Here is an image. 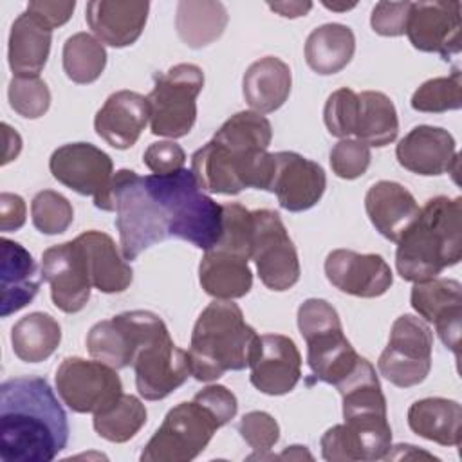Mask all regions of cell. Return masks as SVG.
I'll return each instance as SVG.
<instances>
[{
	"label": "cell",
	"instance_id": "1",
	"mask_svg": "<svg viewBox=\"0 0 462 462\" xmlns=\"http://www.w3.org/2000/svg\"><path fill=\"white\" fill-rule=\"evenodd\" d=\"M269 119L254 110L231 116L191 157V173L204 191L236 195L244 188L265 189L273 173Z\"/></svg>",
	"mask_w": 462,
	"mask_h": 462
},
{
	"label": "cell",
	"instance_id": "2",
	"mask_svg": "<svg viewBox=\"0 0 462 462\" xmlns=\"http://www.w3.org/2000/svg\"><path fill=\"white\" fill-rule=\"evenodd\" d=\"M69 442L67 413L42 377H14L0 386V458L51 462Z\"/></svg>",
	"mask_w": 462,
	"mask_h": 462
},
{
	"label": "cell",
	"instance_id": "3",
	"mask_svg": "<svg viewBox=\"0 0 462 462\" xmlns=\"http://www.w3.org/2000/svg\"><path fill=\"white\" fill-rule=\"evenodd\" d=\"M462 258V199H430L397 242L395 267L406 282L437 278Z\"/></svg>",
	"mask_w": 462,
	"mask_h": 462
},
{
	"label": "cell",
	"instance_id": "4",
	"mask_svg": "<svg viewBox=\"0 0 462 462\" xmlns=\"http://www.w3.org/2000/svg\"><path fill=\"white\" fill-rule=\"evenodd\" d=\"M256 330L245 323L233 300L211 301L197 318L189 343V370L197 381L209 383L227 370L249 366Z\"/></svg>",
	"mask_w": 462,
	"mask_h": 462
},
{
	"label": "cell",
	"instance_id": "5",
	"mask_svg": "<svg viewBox=\"0 0 462 462\" xmlns=\"http://www.w3.org/2000/svg\"><path fill=\"white\" fill-rule=\"evenodd\" d=\"M148 189L161 202L170 236L199 249H211L222 233V206L204 193L191 170L144 177Z\"/></svg>",
	"mask_w": 462,
	"mask_h": 462
},
{
	"label": "cell",
	"instance_id": "6",
	"mask_svg": "<svg viewBox=\"0 0 462 462\" xmlns=\"http://www.w3.org/2000/svg\"><path fill=\"white\" fill-rule=\"evenodd\" d=\"M343 399V419L363 460L384 458L392 448L386 399L375 368L359 357L356 368L336 384Z\"/></svg>",
	"mask_w": 462,
	"mask_h": 462
},
{
	"label": "cell",
	"instance_id": "7",
	"mask_svg": "<svg viewBox=\"0 0 462 462\" xmlns=\"http://www.w3.org/2000/svg\"><path fill=\"white\" fill-rule=\"evenodd\" d=\"M139 343L134 356L135 386L146 401H161L191 375L189 356L179 348L164 321L150 310H134Z\"/></svg>",
	"mask_w": 462,
	"mask_h": 462
},
{
	"label": "cell",
	"instance_id": "8",
	"mask_svg": "<svg viewBox=\"0 0 462 462\" xmlns=\"http://www.w3.org/2000/svg\"><path fill=\"white\" fill-rule=\"evenodd\" d=\"M110 197L125 260L132 262L144 249L170 238L164 209L148 189L144 177L126 168L116 171Z\"/></svg>",
	"mask_w": 462,
	"mask_h": 462
},
{
	"label": "cell",
	"instance_id": "9",
	"mask_svg": "<svg viewBox=\"0 0 462 462\" xmlns=\"http://www.w3.org/2000/svg\"><path fill=\"white\" fill-rule=\"evenodd\" d=\"M298 328L307 343V363L318 381L337 384L359 357L343 334L337 310L321 298H309L298 309Z\"/></svg>",
	"mask_w": 462,
	"mask_h": 462
},
{
	"label": "cell",
	"instance_id": "10",
	"mask_svg": "<svg viewBox=\"0 0 462 462\" xmlns=\"http://www.w3.org/2000/svg\"><path fill=\"white\" fill-rule=\"evenodd\" d=\"M204 87L199 65L179 63L153 76V88L146 96L150 106V130L170 139L184 137L197 119V96Z\"/></svg>",
	"mask_w": 462,
	"mask_h": 462
},
{
	"label": "cell",
	"instance_id": "11",
	"mask_svg": "<svg viewBox=\"0 0 462 462\" xmlns=\"http://www.w3.org/2000/svg\"><path fill=\"white\" fill-rule=\"evenodd\" d=\"M224 424L200 401L173 406L141 453L143 462H189Z\"/></svg>",
	"mask_w": 462,
	"mask_h": 462
},
{
	"label": "cell",
	"instance_id": "12",
	"mask_svg": "<svg viewBox=\"0 0 462 462\" xmlns=\"http://www.w3.org/2000/svg\"><path fill=\"white\" fill-rule=\"evenodd\" d=\"M433 332L413 314L399 316L390 330L386 348L377 359L379 374L399 388L422 383L431 370Z\"/></svg>",
	"mask_w": 462,
	"mask_h": 462
},
{
	"label": "cell",
	"instance_id": "13",
	"mask_svg": "<svg viewBox=\"0 0 462 462\" xmlns=\"http://www.w3.org/2000/svg\"><path fill=\"white\" fill-rule=\"evenodd\" d=\"M52 177L79 195L94 199V206L103 211L112 208L114 164L108 153L90 143H69L56 148L49 159Z\"/></svg>",
	"mask_w": 462,
	"mask_h": 462
},
{
	"label": "cell",
	"instance_id": "14",
	"mask_svg": "<svg viewBox=\"0 0 462 462\" xmlns=\"http://www.w3.org/2000/svg\"><path fill=\"white\" fill-rule=\"evenodd\" d=\"M253 220L251 258L262 283L278 292L291 289L300 280V260L278 211L256 209Z\"/></svg>",
	"mask_w": 462,
	"mask_h": 462
},
{
	"label": "cell",
	"instance_id": "15",
	"mask_svg": "<svg viewBox=\"0 0 462 462\" xmlns=\"http://www.w3.org/2000/svg\"><path fill=\"white\" fill-rule=\"evenodd\" d=\"M56 390L72 411L96 413L123 393V384L117 370L103 361L65 357L56 370Z\"/></svg>",
	"mask_w": 462,
	"mask_h": 462
},
{
	"label": "cell",
	"instance_id": "16",
	"mask_svg": "<svg viewBox=\"0 0 462 462\" xmlns=\"http://www.w3.org/2000/svg\"><path fill=\"white\" fill-rule=\"evenodd\" d=\"M462 4L457 0L411 2L406 36L422 52H437L449 60L462 49Z\"/></svg>",
	"mask_w": 462,
	"mask_h": 462
},
{
	"label": "cell",
	"instance_id": "17",
	"mask_svg": "<svg viewBox=\"0 0 462 462\" xmlns=\"http://www.w3.org/2000/svg\"><path fill=\"white\" fill-rule=\"evenodd\" d=\"M42 280L49 283L52 303L60 310L74 314L87 305L92 282L76 238L43 251Z\"/></svg>",
	"mask_w": 462,
	"mask_h": 462
},
{
	"label": "cell",
	"instance_id": "18",
	"mask_svg": "<svg viewBox=\"0 0 462 462\" xmlns=\"http://www.w3.org/2000/svg\"><path fill=\"white\" fill-rule=\"evenodd\" d=\"M325 188L327 175L318 162L296 152L273 153V173L267 191L276 195L283 209L292 213L310 209L319 202Z\"/></svg>",
	"mask_w": 462,
	"mask_h": 462
},
{
	"label": "cell",
	"instance_id": "19",
	"mask_svg": "<svg viewBox=\"0 0 462 462\" xmlns=\"http://www.w3.org/2000/svg\"><path fill=\"white\" fill-rule=\"evenodd\" d=\"M251 384L267 395H283L294 390L301 377V354L296 343L283 334L258 336L251 357Z\"/></svg>",
	"mask_w": 462,
	"mask_h": 462
},
{
	"label": "cell",
	"instance_id": "20",
	"mask_svg": "<svg viewBox=\"0 0 462 462\" xmlns=\"http://www.w3.org/2000/svg\"><path fill=\"white\" fill-rule=\"evenodd\" d=\"M411 307L419 316L435 325L440 341L455 357L460 356V319H462V285L451 278H431L413 285L410 294Z\"/></svg>",
	"mask_w": 462,
	"mask_h": 462
},
{
	"label": "cell",
	"instance_id": "21",
	"mask_svg": "<svg viewBox=\"0 0 462 462\" xmlns=\"http://www.w3.org/2000/svg\"><path fill=\"white\" fill-rule=\"evenodd\" d=\"M327 280L341 292L357 298L383 296L393 283L390 265L381 254L334 249L325 260Z\"/></svg>",
	"mask_w": 462,
	"mask_h": 462
},
{
	"label": "cell",
	"instance_id": "22",
	"mask_svg": "<svg viewBox=\"0 0 462 462\" xmlns=\"http://www.w3.org/2000/svg\"><path fill=\"white\" fill-rule=\"evenodd\" d=\"M395 155L404 170L424 177L455 171L458 164L453 135L444 128L430 125L411 128L399 141Z\"/></svg>",
	"mask_w": 462,
	"mask_h": 462
},
{
	"label": "cell",
	"instance_id": "23",
	"mask_svg": "<svg viewBox=\"0 0 462 462\" xmlns=\"http://www.w3.org/2000/svg\"><path fill=\"white\" fill-rule=\"evenodd\" d=\"M150 121L148 99L134 90H117L106 97L94 117L96 134L112 148L134 146Z\"/></svg>",
	"mask_w": 462,
	"mask_h": 462
},
{
	"label": "cell",
	"instance_id": "24",
	"mask_svg": "<svg viewBox=\"0 0 462 462\" xmlns=\"http://www.w3.org/2000/svg\"><path fill=\"white\" fill-rule=\"evenodd\" d=\"M148 2L92 0L87 4L85 18L101 43L121 49L135 43L148 20Z\"/></svg>",
	"mask_w": 462,
	"mask_h": 462
},
{
	"label": "cell",
	"instance_id": "25",
	"mask_svg": "<svg viewBox=\"0 0 462 462\" xmlns=\"http://www.w3.org/2000/svg\"><path fill=\"white\" fill-rule=\"evenodd\" d=\"M365 209L372 226L390 242H399L420 213L415 197L393 180L372 184L365 195Z\"/></svg>",
	"mask_w": 462,
	"mask_h": 462
},
{
	"label": "cell",
	"instance_id": "26",
	"mask_svg": "<svg viewBox=\"0 0 462 462\" xmlns=\"http://www.w3.org/2000/svg\"><path fill=\"white\" fill-rule=\"evenodd\" d=\"M2 274H0V316L7 318L9 314L23 309L34 300L40 289L42 276L38 274L36 262L31 253L18 242L2 238Z\"/></svg>",
	"mask_w": 462,
	"mask_h": 462
},
{
	"label": "cell",
	"instance_id": "27",
	"mask_svg": "<svg viewBox=\"0 0 462 462\" xmlns=\"http://www.w3.org/2000/svg\"><path fill=\"white\" fill-rule=\"evenodd\" d=\"M90 274L92 287L105 294L123 292L134 280L132 267L106 233L90 229L76 236Z\"/></svg>",
	"mask_w": 462,
	"mask_h": 462
},
{
	"label": "cell",
	"instance_id": "28",
	"mask_svg": "<svg viewBox=\"0 0 462 462\" xmlns=\"http://www.w3.org/2000/svg\"><path fill=\"white\" fill-rule=\"evenodd\" d=\"M292 76L289 65L276 58L265 56L251 63L242 79L245 103L258 114L278 110L289 97Z\"/></svg>",
	"mask_w": 462,
	"mask_h": 462
},
{
	"label": "cell",
	"instance_id": "29",
	"mask_svg": "<svg viewBox=\"0 0 462 462\" xmlns=\"http://www.w3.org/2000/svg\"><path fill=\"white\" fill-rule=\"evenodd\" d=\"M199 280L202 289L215 300H236L253 287V273L247 258L211 247L199 263Z\"/></svg>",
	"mask_w": 462,
	"mask_h": 462
},
{
	"label": "cell",
	"instance_id": "30",
	"mask_svg": "<svg viewBox=\"0 0 462 462\" xmlns=\"http://www.w3.org/2000/svg\"><path fill=\"white\" fill-rule=\"evenodd\" d=\"M137 343L139 332L132 310L97 321L87 334L88 354L116 370L132 366Z\"/></svg>",
	"mask_w": 462,
	"mask_h": 462
},
{
	"label": "cell",
	"instance_id": "31",
	"mask_svg": "<svg viewBox=\"0 0 462 462\" xmlns=\"http://www.w3.org/2000/svg\"><path fill=\"white\" fill-rule=\"evenodd\" d=\"M52 31L23 11L11 25L7 60L14 76H38L51 52Z\"/></svg>",
	"mask_w": 462,
	"mask_h": 462
},
{
	"label": "cell",
	"instance_id": "32",
	"mask_svg": "<svg viewBox=\"0 0 462 462\" xmlns=\"http://www.w3.org/2000/svg\"><path fill=\"white\" fill-rule=\"evenodd\" d=\"M408 426L413 433L440 446H458L462 440V408L457 401L426 397L408 408Z\"/></svg>",
	"mask_w": 462,
	"mask_h": 462
},
{
	"label": "cell",
	"instance_id": "33",
	"mask_svg": "<svg viewBox=\"0 0 462 462\" xmlns=\"http://www.w3.org/2000/svg\"><path fill=\"white\" fill-rule=\"evenodd\" d=\"M356 51V36L343 23H325L316 27L305 42L307 65L321 74L330 76L343 70Z\"/></svg>",
	"mask_w": 462,
	"mask_h": 462
},
{
	"label": "cell",
	"instance_id": "34",
	"mask_svg": "<svg viewBox=\"0 0 462 462\" xmlns=\"http://www.w3.org/2000/svg\"><path fill=\"white\" fill-rule=\"evenodd\" d=\"M227 11L222 2L180 0L177 4L175 29L191 49H200L218 40L227 25Z\"/></svg>",
	"mask_w": 462,
	"mask_h": 462
},
{
	"label": "cell",
	"instance_id": "35",
	"mask_svg": "<svg viewBox=\"0 0 462 462\" xmlns=\"http://www.w3.org/2000/svg\"><path fill=\"white\" fill-rule=\"evenodd\" d=\"M61 341L60 323L47 312H31L20 318L11 330L13 352L23 363L49 359Z\"/></svg>",
	"mask_w": 462,
	"mask_h": 462
},
{
	"label": "cell",
	"instance_id": "36",
	"mask_svg": "<svg viewBox=\"0 0 462 462\" xmlns=\"http://www.w3.org/2000/svg\"><path fill=\"white\" fill-rule=\"evenodd\" d=\"M357 97L359 110L354 135L375 148L393 143L399 134V119L393 101L377 90H365L357 94Z\"/></svg>",
	"mask_w": 462,
	"mask_h": 462
},
{
	"label": "cell",
	"instance_id": "37",
	"mask_svg": "<svg viewBox=\"0 0 462 462\" xmlns=\"http://www.w3.org/2000/svg\"><path fill=\"white\" fill-rule=\"evenodd\" d=\"M92 424L101 439L121 444L146 424V408L135 395L121 393L112 404L94 413Z\"/></svg>",
	"mask_w": 462,
	"mask_h": 462
},
{
	"label": "cell",
	"instance_id": "38",
	"mask_svg": "<svg viewBox=\"0 0 462 462\" xmlns=\"http://www.w3.org/2000/svg\"><path fill=\"white\" fill-rule=\"evenodd\" d=\"M63 70L78 85L94 83L105 70V45L88 32H76L63 43Z\"/></svg>",
	"mask_w": 462,
	"mask_h": 462
},
{
	"label": "cell",
	"instance_id": "39",
	"mask_svg": "<svg viewBox=\"0 0 462 462\" xmlns=\"http://www.w3.org/2000/svg\"><path fill=\"white\" fill-rule=\"evenodd\" d=\"M411 108L417 112L440 114L458 110L462 105L460 70L455 69L448 78H431L424 81L411 96Z\"/></svg>",
	"mask_w": 462,
	"mask_h": 462
},
{
	"label": "cell",
	"instance_id": "40",
	"mask_svg": "<svg viewBox=\"0 0 462 462\" xmlns=\"http://www.w3.org/2000/svg\"><path fill=\"white\" fill-rule=\"evenodd\" d=\"M253 211L245 209L242 204L229 202L222 206V233L218 242L213 245L244 258H251L253 245Z\"/></svg>",
	"mask_w": 462,
	"mask_h": 462
},
{
	"label": "cell",
	"instance_id": "41",
	"mask_svg": "<svg viewBox=\"0 0 462 462\" xmlns=\"http://www.w3.org/2000/svg\"><path fill=\"white\" fill-rule=\"evenodd\" d=\"M31 218L43 235H61L74 220V209L67 197L54 189H43L31 202Z\"/></svg>",
	"mask_w": 462,
	"mask_h": 462
},
{
	"label": "cell",
	"instance_id": "42",
	"mask_svg": "<svg viewBox=\"0 0 462 462\" xmlns=\"http://www.w3.org/2000/svg\"><path fill=\"white\" fill-rule=\"evenodd\" d=\"M7 97L11 108L25 119H38L51 106V90L40 76H13Z\"/></svg>",
	"mask_w": 462,
	"mask_h": 462
},
{
	"label": "cell",
	"instance_id": "43",
	"mask_svg": "<svg viewBox=\"0 0 462 462\" xmlns=\"http://www.w3.org/2000/svg\"><path fill=\"white\" fill-rule=\"evenodd\" d=\"M359 97L352 88L334 90L323 108V121L334 137L348 139L356 134Z\"/></svg>",
	"mask_w": 462,
	"mask_h": 462
},
{
	"label": "cell",
	"instance_id": "44",
	"mask_svg": "<svg viewBox=\"0 0 462 462\" xmlns=\"http://www.w3.org/2000/svg\"><path fill=\"white\" fill-rule=\"evenodd\" d=\"M370 146L359 139H341L330 150V168L339 179H357L370 166Z\"/></svg>",
	"mask_w": 462,
	"mask_h": 462
},
{
	"label": "cell",
	"instance_id": "45",
	"mask_svg": "<svg viewBox=\"0 0 462 462\" xmlns=\"http://www.w3.org/2000/svg\"><path fill=\"white\" fill-rule=\"evenodd\" d=\"M238 433L254 451H269L280 439V426L267 411H249L240 419Z\"/></svg>",
	"mask_w": 462,
	"mask_h": 462
},
{
	"label": "cell",
	"instance_id": "46",
	"mask_svg": "<svg viewBox=\"0 0 462 462\" xmlns=\"http://www.w3.org/2000/svg\"><path fill=\"white\" fill-rule=\"evenodd\" d=\"M411 2H377L370 25L381 36H402L410 16Z\"/></svg>",
	"mask_w": 462,
	"mask_h": 462
},
{
	"label": "cell",
	"instance_id": "47",
	"mask_svg": "<svg viewBox=\"0 0 462 462\" xmlns=\"http://www.w3.org/2000/svg\"><path fill=\"white\" fill-rule=\"evenodd\" d=\"M390 453V451H388ZM321 455L330 462H354L363 460L359 448L350 435L348 428L343 424H336L328 428L321 437Z\"/></svg>",
	"mask_w": 462,
	"mask_h": 462
},
{
	"label": "cell",
	"instance_id": "48",
	"mask_svg": "<svg viewBox=\"0 0 462 462\" xmlns=\"http://www.w3.org/2000/svg\"><path fill=\"white\" fill-rule=\"evenodd\" d=\"M146 168L155 175H166L182 170L186 153L180 144L173 141H159L152 143L143 155Z\"/></svg>",
	"mask_w": 462,
	"mask_h": 462
},
{
	"label": "cell",
	"instance_id": "49",
	"mask_svg": "<svg viewBox=\"0 0 462 462\" xmlns=\"http://www.w3.org/2000/svg\"><path fill=\"white\" fill-rule=\"evenodd\" d=\"M193 399L206 404L224 426L236 415V410H238L235 393L222 384H209L200 392H197Z\"/></svg>",
	"mask_w": 462,
	"mask_h": 462
},
{
	"label": "cell",
	"instance_id": "50",
	"mask_svg": "<svg viewBox=\"0 0 462 462\" xmlns=\"http://www.w3.org/2000/svg\"><path fill=\"white\" fill-rule=\"evenodd\" d=\"M76 7V2H47V0H34L27 4V13L34 16L40 23L47 29H56L69 22Z\"/></svg>",
	"mask_w": 462,
	"mask_h": 462
},
{
	"label": "cell",
	"instance_id": "51",
	"mask_svg": "<svg viewBox=\"0 0 462 462\" xmlns=\"http://www.w3.org/2000/svg\"><path fill=\"white\" fill-rule=\"evenodd\" d=\"M25 224V202L20 195H0V229L4 233L16 231Z\"/></svg>",
	"mask_w": 462,
	"mask_h": 462
},
{
	"label": "cell",
	"instance_id": "52",
	"mask_svg": "<svg viewBox=\"0 0 462 462\" xmlns=\"http://www.w3.org/2000/svg\"><path fill=\"white\" fill-rule=\"evenodd\" d=\"M269 9L276 11L280 16H285V18H298V16H305L312 9V4L310 2H276V4H269Z\"/></svg>",
	"mask_w": 462,
	"mask_h": 462
},
{
	"label": "cell",
	"instance_id": "53",
	"mask_svg": "<svg viewBox=\"0 0 462 462\" xmlns=\"http://www.w3.org/2000/svg\"><path fill=\"white\" fill-rule=\"evenodd\" d=\"M2 128H4V135H5V139H7V150H5V153H4V161H2V164H7L9 161H13L18 153H20V148H22V139H20V135L9 126V125H2Z\"/></svg>",
	"mask_w": 462,
	"mask_h": 462
},
{
	"label": "cell",
	"instance_id": "54",
	"mask_svg": "<svg viewBox=\"0 0 462 462\" xmlns=\"http://www.w3.org/2000/svg\"><path fill=\"white\" fill-rule=\"evenodd\" d=\"M312 458V455L305 449V446H291L289 449H285L280 458Z\"/></svg>",
	"mask_w": 462,
	"mask_h": 462
},
{
	"label": "cell",
	"instance_id": "55",
	"mask_svg": "<svg viewBox=\"0 0 462 462\" xmlns=\"http://www.w3.org/2000/svg\"><path fill=\"white\" fill-rule=\"evenodd\" d=\"M323 5L327 7V9H332V11H348V9H354L356 7V4L352 2V4H330V2H323Z\"/></svg>",
	"mask_w": 462,
	"mask_h": 462
}]
</instances>
